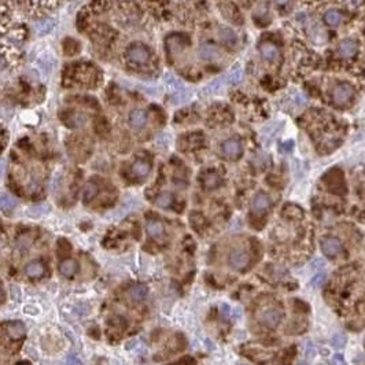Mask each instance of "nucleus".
I'll return each mask as SVG.
<instances>
[{"instance_id": "obj_31", "label": "nucleus", "mask_w": 365, "mask_h": 365, "mask_svg": "<svg viewBox=\"0 0 365 365\" xmlns=\"http://www.w3.org/2000/svg\"><path fill=\"white\" fill-rule=\"evenodd\" d=\"M326 273H317V275L314 276L313 279L310 280V284L313 286V287H321V284L326 282Z\"/></svg>"}, {"instance_id": "obj_30", "label": "nucleus", "mask_w": 365, "mask_h": 365, "mask_svg": "<svg viewBox=\"0 0 365 365\" xmlns=\"http://www.w3.org/2000/svg\"><path fill=\"white\" fill-rule=\"evenodd\" d=\"M242 80H243V73H242V70L231 71L230 76H228V84H231V85H236Z\"/></svg>"}, {"instance_id": "obj_6", "label": "nucleus", "mask_w": 365, "mask_h": 365, "mask_svg": "<svg viewBox=\"0 0 365 365\" xmlns=\"http://www.w3.org/2000/svg\"><path fill=\"white\" fill-rule=\"evenodd\" d=\"M283 319V312L276 306H269L266 309H264L260 316V320L263 323V326L266 328H276V327L280 324V321Z\"/></svg>"}, {"instance_id": "obj_23", "label": "nucleus", "mask_w": 365, "mask_h": 365, "mask_svg": "<svg viewBox=\"0 0 365 365\" xmlns=\"http://www.w3.org/2000/svg\"><path fill=\"white\" fill-rule=\"evenodd\" d=\"M17 206V199L8 194H0V210L4 213L13 211Z\"/></svg>"}, {"instance_id": "obj_12", "label": "nucleus", "mask_w": 365, "mask_h": 365, "mask_svg": "<svg viewBox=\"0 0 365 365\" xmlns=\"http://www.w3.org/2000/svg\"><path fill=\"white\" fill-rule=\"evenodd\" d=\"M87 122V117L80 111H67L65 113L64 124L69 128H80Z\"/></svg>"}, {"instance_id": "obj_37", "label": "nucleus", "mask_w": 365, "mask_h": 365, "mask_svg": "<svg viewBox=\"0 0 365 365\" xmlns=\"http://www.w3.org/2000/svg\"><path fill=\"white\" fill-rule=\"evenodd\" d=\"M18 365H31L29 363H26V361H24V363H19Z\"/></svg>"}, {"instance_id": "obj_22", "label": "nucleus", "mask_w": 365, "mask_h": 365, "mask_svg": "<svg viewBox=\"0 0 365 365\" xmlns=\"http://www.w3.org/2000/svg\"><path fill=\"white\" fill-rule=\"evenodd\" d=\"M148 294V290L146 286H141V284H137V286H133V287H131L128 290V295L129 298L132 299V301H143Z\"/></svg>"}, {"instance_id": "obj_24", "label": "nucleus", "mask_w": 365, "mask_h": 365, "mask_svg": "<svg viewBox=\"0 0 365 365\" xmlns=\"http://www.w3.org/2000/svg\"><path fill=\"white\" fill-rule=\"evenodd\" d=\"M55 26V22L54 19H41L36 24V31H37L38 34H47L52 31V28Z\"/></svg>"}, {"instance_id": "obj_26", "label": "nucleus", "mask_w": 365, "mask_h": 365, "mask_svg": "<svg viewBox=\"0 0 365 365\" xmlns=\"http://www.w3.org/2000/svg\"><path fill=\"white\" fill-rule=\"evenodd\" d=\"M173 203V195L170 192H164V194H161L157 197L155 199V205L160 206L162 209H167V207H170Z\"/></svg>"}, {"instance_id": "obj_28", "label": "nucleus", "mask_w": 365, "mask_h": 365, "mask_svg": "<svg viewBox=\"0 0 365 365\" xmlns=\"http://www.w3.org/2000/svg\"><path fill=\"white\" fill-rule=\"evenodd\" d=\"M220 38L227 44H235L236 43V34L232 32L231 29H227V28H223L220 31Z\"/></svg>"}, {"instance_id": "obj_10", "label": "nucleus", "mask_w": 365, "mask_h": 365, "mask_svg": "<svg viewBox=\"0 0 365 365\" xmlns=\"http://www.w3.org/2000/svg\"><path fill=\"white\" fill-rule=\"evenodd\" d=\"M148 115L146 110L134 109L129 114V127L132 129H141L147 125Z\"/></svg>"}, {"instance_id": "obj_21", "label": "nucleus", "mask_w": 365, "mask_h": 365, "mask_svg": "<svg viewBox=\"0 0 365 365\" xmlns=\"http://www.w3.org/2000/svg\"><path fill=\"white\" fill-rule=\"evenodd\" d=\"M147 233L154 239H158L164 235V232H165V228H164V225L161 221L158 220H150L147 223Z\"/></svg>"}, {"instance_id": "obj_25", "label": "nucleus", "mask_w": 365, "mask_h": 365, "mask_svg": "<svg viewBox=\"0 0 365 365\" xmlns=\"http://www.w3.org/2000/svg\"><path fill=\"white\" fill-rule=\"evenodd\" d=\"M324 21L327 22V25L335 28V26H338L340 24L342 15H340L339 11H336V10H330V11H327L326 15H324Z\"/></svg>"}, {"instance_id": "obj_14", "label": "nucleus", "mask_w": 365, "mask_h": 365, "mask_svg": "<svg viewBox=\"0 0 365 365\" xmlns=\"http://www.w3.org/2000/svg\"><path fill=\"white\" fill-rule=\"evenodd\" d=\"M357 50H359V45L352 38L342 40L339 43V47H338V52H339V55L342 58L354 57L357 54Z\"/></svg>"}, {"instance_id": "obj_17", "label": "nucleus", "mask_w": 365, "mask_h": 365, "mask_svg": "<svg viewBox=\"0 0 365 365\" xmlns=\"http://www.w3.org/2000/svg\"><path fill=\"white\" fill-rule=\"evenodd\" d=\"M25 332L26 328L21 321H13V323L7 324V335L11 339H21V338H24Z\"/></svg>"}, {"instance_id": "obj_11", "label": "nucleus", "mask_w": 365, "mask_h": 365, "mask_svg": "<svg viewBox=\"0 0 365 365\" xmlns=\"http://www.w3.org/2000/svg\"><path fill=\"white\" fill-rule=\"evenodd\" d=\"M270 206V199L266 194L264 192H258L256 197L251 200V209L256 214H263L268 210Z\"/></svg>"}, {"instance_id": "obj_5", "label": "nucleus", "mask_w": 365, "mask_h": 365, "mask_svg": "<svg viewBox=\"0 0 365 365\" xmlns=\"http://www.w3.org/2000/svg\"><path fill=\"white\" fill-rule=\"evenodd\" d=\"M354 96V90L350 84H339L332 91V102L335 106L342 107L350 102Z\"/></svg>"}, {"instance_id": "obj_29", "label": "nucleus", "mask_w": 365, "mask_h": 365, "mask_svg": "<svg viewBox=\"0 0 365 365\" xmlns=\"http://www.w3.org/2000/svg\"><path fill=\"white\" fill-rule=\"evenodd\" d=\"M284 214H286L287 217L299 218V217H302V210L298 207V206L287 205L286 207H284Z\"/></svg>"}, {"instance_id": "obj_9", "label": "nucleus", "mask_w": 365, "mask_h": 365, "mask_svg": "<svg viewBox=\"0 0 365 365\" xmlns=\"http://www.w3.org/2000/svg\"><path fill=\"white\" fill-rule=\"evenodd\" d=\"M221 151L227 158L230 160H237L242 155V144L236 139H228L223 143Z\"/></svg>"}, {"instance_id": "obj_15", "label": "nucleus", "mask_w": 365, "mask_h": 365, "mask_svg": "<svg viewBox=\"0 0 365 365\" xmlns=\"http://www.w3.org/2000/svg\"><path fill=\"white\" fill-rule=\"evenodd\" d=\"M199 57L205 61H216L221 57V52L217 45L214 44H202L199 47Z\"/></svg>"}, {"instance_id": "obj_38", "label": "nucleus", "mask_w": 365, "mask_h": 365, "mask_svg": "<svg viewBox=\"0 0 365 365\" xmlns=\"http://www.w3.org/2000/svg\"><path fill=\"white\" fill-rule=\"evenodd\" d=\"M3 298V291H1V288H0V299Z\"/></svg>"}, {"instance_id": "obj_4", "label": "nucleus", "mask_w": 365, "mask_h": 365, "mask_svg": "<svg viewBox=\"0 0 365 365\" xmlns=\"http://www.w3.org/2000/svg\"><path fill=\"white\" fill-rule=\"evenodd\" d=\"M125 61L128 65H146L150 62L151 59V51L148 48L147 45L141 44V43H134V44H131L125 50Z\"/></svg>"}, {"instance_id": "obj_1", "label": "nucleus", "mask_w": 365, "mask_h": 365, "mask_svg": "<svg viewBox=\"0 0 365 365\" xmlns=\"http://www.w3.org/2000/svg\"><path fill=\"white\" fill-rule=\"evenodd\" d=\"M11 8L0 0V73L13 70L22 57L25 31L15 21Z\"/></svg>"}, {"instance_id": "obj_19", "label": "nucleus", "mask_w": 365, "mask_h": 365, "mask_svg": "<svg viewBox=\"0 0 365 365\" xmlns=\"http://www.w3.org/2000/svg\"><path fill=\"white\" fill-rule=\"evenodd\" d=\"M202 184L207 190H214L221 184V179L216 172H207L202 177Z\"/></svg>"}, {"instance_id": "obj_2", "label": "nucleus", "mask_w": 365, "mask_h": 365, "mask_svg": "<svg viewBox=\"0 0 365 365\" xmlns=\"http://www.w3.org/2000/svg\"><path fill=\"white\" fill-rule=\"evenodd\" d=\"M102 83V71L91 62L71 64L64 70V85L67 88H96Z\"/></svg>"}, {"instance_id": "obj_20", "label": "nucleus", "mask_w": 365, "mask_h": 365, "mask_svg": "<svg viewBox=\"0 0 365 365\" xmlns=\"http://www.w3.org/2000/svg\"><path fill=\"white\" fill-rule=\"evenodd\" d=\"M59 272H61V275L65 276V277H71V276H74V273L77 272V263L74 260H71V258L65 260V261H62L61 265H59Z\"/></svg>"}, {"instance_id": "obj_34", "label": "nucleus", "mask_w": 365, "mask_h": 365, "mask_svg": "<svg viewBox=\"0 0 365 365\" xmlns=\"http://www.w3.org/2000/svg\"><path fill=\"white\" fill-rule=\"evenodd\" d=\"M66 365H81V361L77 359V357H70L66 361Z\"/></svg>"}, {"instance_id": "obj_18", "label": "nucleus", "mask_w": 365, "mask_h": 365, "mask_svg": "<svg viewBox=\"0 0 365 365\" xmlns=\"http://www.w3.org/2000/svg\"><path fill=\"white\" fill-rule=\"evenodd\" d=\"M260 54L261 57L265 59V61H275L277 55H279V50L276 48V45H273L272 43H263L260 45Z\"/></svg>"}, {"instance_id": "obj_35", "label": "nucleus", "mask_w": 365, "mask_h": 365, "mask_svg": "<svg viewBox=\"0 0 365 365\" xmlns=\"http://www.w3.org/2000/svg\"><path fill=\"white\" fill-rule=\"evenodd\" d=\"M4 172H6V162L3 160H0V177L4 174Z\"/></svg>"}, {"instance_id": "obj_13", "label": "nucleus", "mask_w": 365, "mask_h": 365, "mask_svg": "<svg viewBox=\"0 0 365 365\" xmlns=\"http://www.w3.org/2000/svg\"><path fill=\"white\" fill-rule=\"evenodd\" d=\"M150 172H151V165L148 161L144 160H137L131 167V173L136 179H146Z\"/></svg>"}, {"instance_id": "obj_3", "label": "nucleus", "mask_w": 365, "mask_h": 365, "mask_svg": "<svg viewBox=\"0 0 365 365\" xmlns=\"http://www.w3.org/2000/svg\"><path fill=\"white\" fill-rule=\"evenodd\" d=\"M11 7L33 18L45 17L61 6L65 0H7Z\"/></svg>"}, {"instance_id": "obj_16", "label": "nucleus", "mask_w": 365, "mask_h": 365, "mask_svg": "<svg viewBox=\"0 0 365 365\" xmlns=\"http://www.w3.org/2000/svg\"><path fill=\"white\" fill-rule=\"evenodd\" d=\"M25 273L33 279L41 277L45 273V264L43 261H32L26 265Z\"/></svg>"}, {"instance_id": "obj_7", "label": "nucleus", "mask_w": 365, "mask_h": 365, "mask_svg": "<svg viewBox=\"0 0 365 365\" xmlns=\"http://www.w3.org/2000/svg\"><path fill=\"white\" fill-rule=\"evenodd\" d=\"M342 250H343V246H342V242L338 237L328 236L321 240V251H323L324 256L330 257V258L339 256Z\"/></svg>"}, {"instance_id": "obj_33", "label": "nucleus", "mask_w": 365, "mask_h": 365, "mask_svg": "<svg viewBox=\"0 0 365 365\" xmlns=\"http://www.w3.org/2000/svg\"><path fill=\"white\" fill-rule=\"evenodd\" d=\"M332 363L333 365H346L345 360H343V357H342L340 354H335V356H333Z\"/></svg>"}, {"instance_id": "obj_8", "label": "nucleus", "mask_w": 365, "mask_h": 365, "mask_svg": "<svg viewBox=\"0 0 365 365\" xmlns=\"http://www.w3.org/2000/svg\"><path fill=\"white\" fill-rule=\"evenodd\" d=\"M228 263H230L231 268L236 269V270H243L249 266L250 257L247 253H244L242 250H233L230 254Z\"/></svg>"}, {"instance_id": "obj_32", "label": "nucleus", "mask_w": 365, "mask_h": 365, "mask_svg": "<svg viewBox=\"0 0 365 365\" xmlns=\"http://www.w3.org/2000/svg\"><path fill=\"white\" fill-rule=\"evenodd\" d=\"M345 342H346V338L342 335V333H338V335H335L333 336V339H332V343L333 346L336 347V349H340V347H343L345 346Z\"/></svg>"}, {"instance_id": "obj_36", "label": "nucleus", "mask_w": 365, "mask_h": 365, "mask_svg": "<svg viewBox=\"0 0 365 365\" xmlns=\"http://www.w3.org/2000/svg\"><path fill=\"white\" fill-rule=\"evenodd\" d=\"M275 1L277 6H286V4H288L290 0H275Z\"/></svg>"}, {"instance_id": "obj_27", "label": "nucleus", "mask_w": 365, "mask_h": 365, "mask_svg": "<svg viewBox=\"0 0 365 365\" xmlns=\"http://www.w3.org/2000/svg\"><path fill=\"white\" fill-rule=\"evenodd\" d=\"M98 195V184L94 181L87 183V186L84 188V200L85 202H90Z\"/></svg>"}]
</instances>
